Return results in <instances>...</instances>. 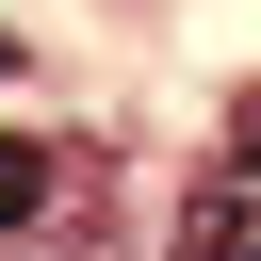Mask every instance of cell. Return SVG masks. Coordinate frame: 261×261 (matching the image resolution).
Here are the masks:
<instances>
[{"instance_id":"6da1fadb","label":"cell","mask_w":261,"mask_h":261,"mask_svg":"<svg viewBox=\"0 0 261 261\" xmlns=\"http://www.w3.org/2000/svg\"><path fill=\"white\" fill-rule=\"evenodd\" d=\"M179 245H196V261H261V179H212V196L179 212Z\"/></svg>"},{"instance_id":"7a4b0ae2","label":"cell","mask_w":261,"mask_h":261,"mask_svg":"<svg viewBox=\"0 0 261 261\" xmlns=\"http://www.w3.org/2000/svg\"><path fill=\"white\" fill-rule=\"evenodd\" d=\"M49 179H65V147H33V130H0V245L49 212Z\"/></svg>"},{"instance_id":"3957f363","label":"cell","mask_w":261,"mask_h":261,"mask_svg":"<svg viewBox=\"0 0 261 261\" xmlns=\"http://www.w3.org/2000/svg\"><path fill=\"white\" fill-rule=\"evenodd\" d=\"M228 147H245V163H261V98H245V130H228Z\"/></svg>"}]
</instances>
